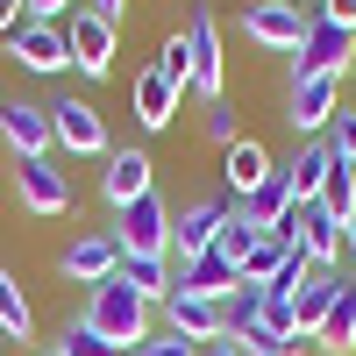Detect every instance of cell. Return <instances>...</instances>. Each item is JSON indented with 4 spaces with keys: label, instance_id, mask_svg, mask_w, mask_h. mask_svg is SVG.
Here are the masks:
<instances>
[{
    "label": "cell",
    "instance_id": "obj_1",
    "mask_svg": "<svg viewBox=\"0 0 356 356\" xmlns=\"http://www.w3.org/2000/svg\"><path fill=\"white\" fill-rule=\"evenodd\" d=\"M150 300H136V292L122 285V278H107V285H93V300H86V321L107 335V342H122V349H136V342H150L157 328H150Z\"/></svg>",
    "mask_w": 356,
    "mask_h": 356
},
{
    "label": "cell",
    "instance_id": "obj_2",
    "mask_svg": "<svg viewBox=\"0 0 356 356\" xmlns=\"http://www.w3.org/2000/svg\"><path fill=\"white\" fill-rule=\"evenodd\" d=\"M278 235H285V243L314 264V271H335V264L349 257V250H342V221H335L321 200H300V207H292V214L278 221Z\"/></svg>",
    "mask_w": 356,
    "mask_h": 356
},
{
    "label": "cell",
    "instance_id": "obj_3",
    "mask_svg": "<svg viewBox=\"0 0 356 356\" xmlns=\"http://www.w3.org/2000/svg\"><path fill=\"white\" fill-rule=\"evenodd\" d=\"M228 214H235V207H228L221 193H207V200H186V207L171 214V264H193V257H207V250L221 243Z\"/></svg>",
    "mask_w": 356,
    "mask_h": 356
},
{
    "label": "cell",
    "instance_id": "obj_4",
    "mask_svg": "<svg viewBox=\"0 0 356 356\" xmlns=\"http://www.w3.org/2000/svg\"><path fill=\"white\" fill-rule=\"evenodd\" d=\"M186 43H193V79H186V93H200V107H214L221 100V86H228V65H221V22H214V8H193V22H186Z\"/></svg>",
    "mask_w": 356,
    "mask_h": 356
},
{
    "label": "cell",
    "instance_id": "obj_5",
    "mask_svg": "<svg viewBox=\"0 0 356 356\" xmlns=\"http://www.w3.org/2000/svg\"><path fill=\"white\" fill-rule=\"evenodd\" d=\"M349 57H356V29L314 15V22H307V43L292 50V79H342Z\"/></svg>",
    "mask_w": 356,
    "mask_h": 356
},
{
    "label": "cell",
    "instance_id": "obj_6",
    "mask_svg": "<svg viewBox=\"0 0 356 356\" xmlns=\"http://www.w3.org/2000/svg\"><path fill=\"white\" fill-rule=\"evenodd\" d=\"M114 243H122V257H171V207L157 193L129 200L122 221H114Z\"/></svg>",
    "mask_w": 356,
    "mask_h": 356
},
{
    "label": "cell",
    "instance_id": "obj_7",
    "mask_svg": "<svg viewBox=\"0 0 356 356\" xmlns=\"http://www.w3.org/2000/svg\"><path fill=\"white\" fill-rule=\"evenodd\" d=\"M307 22L314 15H300V0H250V8H243V36L264 43V50H300Z\"/></svg>",
    "mask_w": 356,
    "mask_h": 356
},
{
    "label": "cell",
    "instance_id": "obj_8",
    "mask_svg": "<svg viewBox=\"0 0 356 356\" xmlns=\"http://www.w3.org/2000/svg\"><path fill=\"white\" fill-rule=\"evenodd\" d=\"M50 136H57V150H72V157H107V122H100V107L93 100H50Z\"/></svg>",
    "mask_w": 356,
    "mask_h": 356
},
{
    "label": "cell",
    "instance_id": "obj_9",
    "mask_svg": "<svg viewBox=\"0 0 356 356\" xmlns=\"http://www.w3.org/2000/svg\"><path fill=\"white\" fill-rule=\"evenodd\" d=\"M164 328H171L178 342H193V349L228 342V307H221V300H193V292L171 285V300H164Z\"/></svg>",
    "mask_w": 356,
    "mask_h": 356
},
{
    "label": "cell",
    "instance_id": "obj_10",
    "mask_svg": "<svg viewBox=\"0 0 356 356\" xmlns=\"http://www.w3.org/2000/svg\"><path fill=\"white\" fill-rule=\"evenodd\" d=\"M335 114H342V79H292V114H285V122L300 129L307 143L328 136Z\"/></svg>",
    "mask_w": 356,
    "mask_h": 356
},
{
    "label": "cell",
    "instance_id": "obj_11",
    "mask_svg": "<svg viewBox=\"0 0 356 356\" xmlns=\"http://www.w3.org/2000/svg\"><path fill=\"white\" fill-rule=\"evenodd\" d=\"M57 271L72 285H107L122 271V243H114V228H93V235H72V250L57 257Z\"/></svg>",
    "mask_w": 356,
    "mask_h": 356
},
{
    "label": "cell",
    "instance_id": "obj_12",
    "mask_svg": "<svg viewBox=\"0 0 356 356\" xmlns=\"http://www.w3.org/2000/svg\"><path fill=\"white\" fill-rule=\"evenodd\" d=\"M15 200L29 207V214H65L72 207V178L50 157H15Z\"/></svg>",
    "mask_w": 356,
    "mask_h": 356
},
{
    "label": "cell",
    "instance_id": "obj_13",
    "mask_svg": "<svg viewBox=\"0 0 356 356\" xmlns=\"http://www.w3.org/2000/svg\"><path fill=\"white\" fill-rule=\"evenodd\" d=\"M65 43H72V65H79L86 79H107V72H114V22H107V15L79 8L72 29H65Z\"/></svg>",
    "mask_w": 356,
    "mask_h": 356
},
{
    "label": "cell",
    "instance_id": "obj_14",
    "mask_svg": "<svg viewBox=\"0 0 356 356\" xmlns=\"http://www.w3.org/2000/svg\"><path fill=\"white\" fill-rule=\"evenodd\" d=\"M8 50H15V65L36 72V79L72 65V43H65V29H57V22H22L15 36H8Z\"/></svg>",
    "mask_w": 356,
    "mask_h": 356
},
{
    "label": "cell",
    "instance_id": "obj_15",
    "mask_svg": "<svg viewBox=\"0 0 356 356\" xmlns=\"http://www.w3.org/2000/svg\"><path fill=\"white\" fill-rule=\"evenodd\" d=\"M0 143L15 157H50L57 136H50V107H29V100H0Z\"/></svg>",
    "mask_w": 356,
    "mask_h": 356
},
{
    "label": "cell",
    "instance_id": "obj_16",
    "mask_svg": "<svg viewBox=\"0 0 356 356\" xmlns=\"http://www.w3.org/2000/svg\"><path fill=\"white\" fill-rule=\"evenodd\" d=\"M171 285L193 292V300H221V307H228V292L243 285V271H235L221 250H207V257H193V264H171Z\"/></svg>",
    "mask_w": 356,
    "mask_h": 356
},
{
    "label": "cell",
    "instance_id": "obj_17",
    "mask_svg": "<svg viewBox=\"0 0 356 356\" xmlns=\"http://www.w3.org/2000/svg\"><path fill=\"white\" fill-rule=\"evenodd\" d=\"M178 100H186V86H178L164 65H143V72H136V122L150 129V136H157V129H171Z\"/></svg>",
    "mask_w": 356,
    "mask_h": 356
},
{
    "label": "cell",
    "instance_id": "obj_18",
    "mask_svg": "<svg viewBox=\"0 0 356 356\" xmlns=\"http://www.w3.org/2000/svg\"><path fill=\"white\" fill-rule=\"evenodd\" d=\"M342 285H349V278H335V271H314V278L300 285V300H292V328H300V342L321 349V328H328V314H335V300H342Z\"/></svg>",
    "mask_w": 356,
    "mask_h": 356
},
{
    "label": "cell",
    "instance_id": "obj_19",
    "mask_svg": "<svg viewBox=\"0 0 356 356\" xmlns=\"http://www.w3.org/2000/svg\"><path fill=\"white\" fill-rule=\"evenodd\" d=\"M150 157H143V150H107V171H100V193H107V207H114V214H122V207L129 200H143V193H150Z\"/></svg>",
    "mask_w": 356,
    "mask_h": 356
},
{
    "label": "cell",
    "instance_id": "obj_20",
    "mask_svg": "<svg viewBox=\"0 0 356 356\" xmlns=\"http://www.w3.org/2000/svg\"><path fill=\"white\" fill-rule=\"evenodd\" d=\"M221 178H228V193H235V200H250L264 178H271V150H264L257 136H235L228 150H221Z\"/></svg>",
    "mask_w": 356,
    "mask_h": 356
},
{
    "label": "cell",
    "instance_id": "obj_21",
    "mask_svg": "<svg viewBox=\"0 0 356 356\" xmlns=\"http://www.w3.org/2000/svg\"><path fill=\"white\" fill-rule=\"evenodd\" d=\"M328 171H335V150H328V136H321V143H300V157L285 164L292 207H300V200H321V186H328Z\"/></svg>",
    "mask_w": 356,
    "mask_h": 356
},
{
    "label": "cell",
    "instance_id": "obj_22",
    "mask_svg": "<svg viewBox=\"0 0 356 356\" xmlns=\"http://www.w3.org/2000/svg\"><path fill=\"white\" fill-rule=\"evenodd\" d=\"M114 278H122L136 300H150V307L171 300V257H122V271H114Z\"/></svg>",
    "mask_w": 356,
    "mask_h": 356
},
{
    "label": "cell",
    "instance_id": "obj_23",
    "mask_svg": "<svg viewBox=\"0 0 356 356\" xmlns=\"http://www.w3.org/2000/svg\"><path fill=\"white\" fill-rule=\"evenodd\" d=\"M285 214H292V186H285V171H271V178H264V186L243 200V221H257L264 235H271Z\"/></svg>",
    "mask_w": 356,
    "mask_h": 356
},
{
    "label": "cell",
    "instance_id": "obj_24",
    "mask_svg": "<svg viewBox=\"0 0 356 356\" xmlns=\"http://www.w3.org/2000/svg\"><path fill=\"white\" fill-rule=\"evenodd\" d=\"M264 307H271V285H250V278L235 285L228 292V342H243L257 321H264Z\"/></svg>",
    "mask_w": 356,
    "mask_h": 356
},
{
    "label": "cell",
    "instance_id": "obj_25",
    "mask_svg": "<svg viewBox=\"0 0 356 356\" xmlns=\"http://www.w3.org/2000/svg\"><path fill=\"white\" fill-rule=\"evenodd\" d=\"M0 335H15V342L36 335V314H29V300H22V285H15L8 264H0Z\"/></svg>",
    "mask_w": 356,
    "mask_h": 356
},
{
    "label": "cell",
    "instance_id": "obj_26",
    "mask_svg": "<svg viewBox=\"0 0 356 356\" xmlns=\"http://www.w3.org/2000/svg\"><path fill=\"white\" fill-rule=\"evenodd\" d=\"M285 257H292V243H285L278 228H271V235H257V250L243 257V278H250V285H271V278L285 271Z\"/></svg>",
    "mask_w": 356,
    "mask_h": 356
},
{
    "label": "cell",
    "instance_id": "obj_27",
    "mask_svg": "<svg viewBox=\"0 0 356 356\" xmlns=\"http://www.w3.org/2000/svg\"><path fill=\"white\" fill-rule=\"evenodd\" d=\"M57 349H65V356H129L122 342H107V335L93 328V321H86V314H72V321H65V335H57Z\"/></svg>",
    "mask_w": 356,
    "mask_h": 356
},
{
    "label": "cell",
    "instance_id": "obj_28",
    "mask_svg": "<svg viewBox=\"0 0 356 356\" xmlns=\"http://www.w3.org/2000/svg\"><path fill=\"white\" fill-rule=\"evenodd\" d=\"M321 349H356V278L342 285V300L328 314V328H321Z\"/></svg>",
    "mask_w": 356,
    "mask_h": 356
},
{
    "label": "cell",
    "instance_id": "obj_29",
    "mask_svg": "<svg viewBox=\"0 0 356 356\" xmlns=\"http://www.w3.org/2000/svg\"><path fill=\"white\" fill-rule=\"evenodd\" d=\"M257 235H264V228H257V221H243V207H235V214H228V228H221V243H214V250H221V257L235 264V271H243V257L257 250Z\"/></svg>",
    "mask_w": 356,
    "mask_h": 356
},
{
    "label": "cell",
    "instance_id": "obj_30",
    "mask_svg": "<svg viewBox=\"0 0 356 356\" xmlns=\"http://www.w3.org/2000/svg\"><path fill=\"white\" fill-rule=\"evenodd\" d=\"M321 207H328L335 221H349V214H356V171L335 164V171H328V186H321Z\"/></svg>",
    "mask_w": 356,
    "mask_h": 356
},
{
    "label": "cell",
    "instance_id": "obj_31",
    "mask_svg": "<svg viewBox=\"0 0 356 356\" xmlns=\"http://www.w3.org/2000/svg\"><path fill=\"white\" fill-rule=\"evenodd\" d=\"M328 150H335V164H342V171H356V114H335Z\"/></svg>",
    "mask_w": 356,
    "mask_h": 356
},
{
    "label": "cell",
    "instance_id": "obj_32",
    "mask_svg": "<svg viewBox=\"0 0 356 356\" xmlns=\"http://www.w3.org/2000/svg\"><path fill=\"white\" fill-rule=\"evenodd\" d=\"M200 129H207V136H214L221 150H228V143H235V107H228V100H214V107H200Z\"/></svg>",
    "mask_w": 356,
    "mask_h": 356
},
{
    "label": "cell",
    "instance_id": "obj_33",
    "mask_svg": "<svg viewBox=\"0 0 356 356\" xmlns=\"http://www.w3.org/2000/svg\"><path fill=\"white\" fill-rule=\"evenodd\" d=\"M157 65H164V72H171L178 86H186V79H193V43H186V36H171V43H164V57H157Z\"/></svg>",
    "mask_w": 356,
    "mask_h": 356
},
{
    "label": "cell",
    "instance_id": "obj_34",
    "mask_svg": "<svg viewBox=\"0 0 356 356\" xmlns=\"http://www.w3.org/2000/svg\"><path fill=\"white\" fill-rule=\"evenodd\" d=\"M129 356H200V349H193V342H178V335L164 328V335H150V342H136Z\"/></svg>",
    "mask_w": 356,
    "mask_h": 356
},
{
    "label": "cell",
    "instance_id": "obj_35",
    "mask_svg": "<svg viewBox=\"0 0 356 356\" xmlns=\"http://www.w3.org/2000/svg\"><path fill=\"white\" fill-rule=\"evenodd\" d=\"M22 22H29V0H0V43H8Z\"/></svg>",
    "mask_w": 356,
    "mask_h": 356
},
{
    "label": "cell",
    "instance_id": "obj_36",
    "mask_svg": "<svg viewBox=\"0 0 356 356\" xmlns=\"http://www.w3.org/2000/svg\"><path fill=\"white\" fill-rule=\"evenodd\" d=\"M321 22H342V29H356V0H321Z\"/></svg>",
    "mask_w": 356,
    "mask_h": 356
},
{
    "label": "cell",
    "instance_id": "obj_37",
    "mask_svg": "<svg viewBox=\"0 0 356 356\" xmlns=\"http://www.w3.org/2000/svg\"><path fill=\"white\" fill-rule=\"evenodd\" d=\"M65 8H72V0H29V22H57Z\"/></svg>",
    "mask_w": 356,
    "mask_h": 356
},
{
    "label": "cell",
    "instance_id": "obj_38",
    "mask_svg": "<svg viewBox=\"0 0 356 356\" xmlns=\"http://www.w3.org/2000/svg\"><path fill=\"white\" fill-rule=\"evenodd\" d=\"M86 8H93V15H107V22H122V15H129V0H86Z\"/></svg>",
    "mask_w": 356,
    "mask_h": 356
},
{
    "label": "cell",
    "instance_id": "obj_39",
    "mask_svg": "<svg viewBox=\"0 0 356 356\" xmlns=\"http://www.w3.org/2000/svg\"><path fill=\"white\" fill-rule=\"evenodd\" d=\"M200 356H243V342H207Z\"/></svg>",
    "mask_w": 356,
    "mask_h": 356
},
{
    "label": "cell",
    "instance_id": "obj_40",
    "mask_svg": "<svg viewBox=\"0 0 356 356\" xmlns=\"http://www.w3.org/2000/svg\"><path fill=\"white\" fill-rule=\"evenodd\" d=\"M342 250H349V257H356V214H349V221H342Z\"/></svg>",
    "mask_w": 356,
    "mask_h": 356
},
{
    "label": "cell",
    "instance_id": "obj_41",
    "mask_svg": "<svg viewBox=\"0 0 356 356\" xmlns=\"http://www.w3.org/2000/svg\"><path fill=\"white\" fill-rule=\"evenodd\" d=\"M243 356H278V349H243Z\"/></svg>",
    "mask_w": 356,
    "mask_h": 356
},
{
    "label": "cell",
    "instance_id": "obj_42",
    "mask_svg": "<svg viewBox=\"0 0 356 356\" xmlns=\"http://www.w3.org/2000/svg\"><path fill=\"white\" fill-rule=\"evenodd\" d=\"M50 356H65V349H50Z\"/></svg>",
    "mask_w": 356,
    "mask_h": 356
}]
</instances>
